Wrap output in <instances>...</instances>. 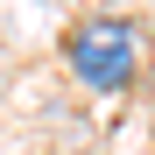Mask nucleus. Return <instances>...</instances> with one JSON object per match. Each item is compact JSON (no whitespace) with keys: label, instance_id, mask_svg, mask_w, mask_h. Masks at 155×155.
<instances>
[{"label":"nucleus","instance_id":"nucleus-1","mask_svg":"<svg viewBox=\"0 0 155 155\" xmlns=\"http://www.w3.org/2000/svg\"><path fill=\"white\" fill-rule=\"evenodd\" d=\"M64 64L99 99L141 85V71H148V21H134V14H78L64 28Z\"/></svg>","mask_w":155,"mask_h":155}]
</instances>
